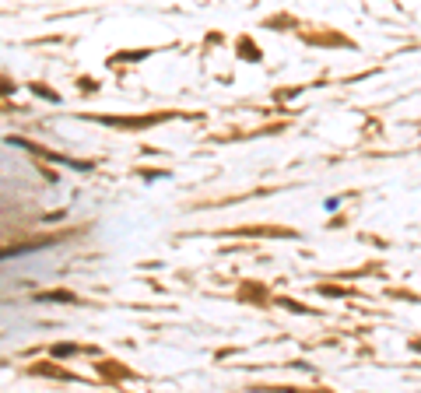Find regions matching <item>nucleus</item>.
<instances>
[{
	"label": "nucleus",
	"instance_id": "obj_1",
	"mask_svg": "<svg viewBox=\"0 0 421 393\" xmlns=\"http://www.w3.org/2000/svg\"><path fill=\"white\" fill-rule=\"evenodd\" d=\"M11 144H18V148H25V151H32V155H42V158H49V161H57V165H74V168H81V173H88V168H91V161H74V158H67V155L46 151V148L28 144V141H21V137H11Z\"/></svg>",
	"mask_w": 421,
	"mask_h": 393
},
{
	"label": "nucleus",
	"instance_id": "obj_2",
	"mask_svg": "<svg viewBox=\"0 0 421 393\" xmlns=\"http://www.w3.org/2000/svg\"><path fill=\"white\" fill-rule=\"evenodd\" d=\"M53 243V239H49ZM49 243H28V246H4L0 250V260H11V256H21V253H32V250H46Z\"/></svg>",
	"mask_w": 421,
	"mask_h": 393
},
{
	"label": "nucleus",
	"instance_id": "obj_3",
	"mask_svg": "<svg viewBox=\"0 0 421 393\" xmlns=\"http://www.w3.org/2000/svg\"><path fill=\"white\" fill-rule=\"evenodd\" d=\"M39 302H71L74 306V295L71 292H39Z\"/></svg>",
	"mask_w": 421,
	"mask_h": 393
},
{
	"label": "nucleus",
	"instance_id": "obj_4",
	"mask_svg": "<svg viewBox=\"0 0 421 393\" xmlns=\"http://www.w3.org/2000/svg\"><path fill=\"white\" fill-rule=\"evenodd\" d=\"M71 355H78L74 344H53V358H71Z\"/></svg>",
	"mask_w": 421,
	"mask_h": 393
},
{
	"label": "nucleus",
	"instance_id": "obj_5",
	"mask_svg": "<svg viewBox=\"0 0 421 393\" xmlns=\"http://www.w3.org/2000/svg\"><path fill=\"white\" fill-rule=\"evenodd\" d=\"M242 56H246V60H260V53H256V46L249 39H242Z\"/></svg>",
	"mask_w": 421,
	"mask_h": 393
},
{
	"label": "nucleus",
	"instance_id": "obj_6",
	"mask_svg": "<svg viewBox=\"0 0 421 393\" xmlns=\"http://www.w3.org/2000/svg\"><path fill=\"white\" fill-rule=\"evenodd\" d=\"M32 91H35V95H46V98H53V102H57V91H49V88H42V85H32Z\"/></svg>",
	"mask_w": 421,
	"mask_h": 393
}]
</instances>
